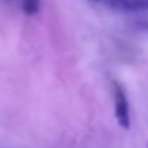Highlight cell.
<instances>
[{
	"label": "cell",
	"instance_id": "5b68a950",
	"mask_svg": "<svg viewBox=\"0 0 148 148\" xmlns=\"http://www.w3.org/2000/svg\"><path fill=\"white\" fill-rule=\"evenodd\" d=\"M147 148H148V147H147Z\"/></svg>",
	"mask_w": 148,
	"mask_h": 148
},
{
	"label": "cell",
	"instance_id": "7a4b0ae2",
	"mask_svg": "<svg viewBox=\"0 0 148 148\" xmlns=\"http://www.w3.org/2000/svg\"><path fill=\"white\" fill-rule=\"evenodd\" d=\"M40 9V0H22V10L27 16H33Z\"/></svg>",
	"mask_w": 148,
	"mask_h": 148
},
{
	"label": "cell",
	"instance_id": "6da1fadb",
	"mask_svg": "<svg viewBox=\"0 0 148 148\" xmlns=\"http://www.w3.org/2000/svg\"><path fill=\"white\" fill-rule=\"evenodd\" d=\"M114 103H115V118L118 125L124 130H130L131 127L130 102L124 86L118 82H114Z\"/></svg>",
	"mask_w": 148,
	"mask_h": 148
},
{
	"label": "cell",
	"instance_id": "3957f363",
	"mask_svg": "<svg viewBox=\"0 0 148 148\" xmlns=\"http://www.w3.org/2000/svg\"><path fill=\"white\" fill-rule=\"evenodd\" d=\"M94 1H102V0H94Z\"/></svg>",
	"mask_w": 148,
	"mask_h": 148
},
{
	"label": "cell",
	"instance_id": "277c9868",
	"mask_svg": "<svg viewBox=\"0 0 148 148\" xmlns=\"http://www.w3.org/2000/svg\"><path fill=\"white\" fill-rule=\"evenodd\" d=\"M145 1H147V4H148V0H145Z\"/></svg>",
	"mask_w": 148,
	"mask_h": 148
}]
</instances>
